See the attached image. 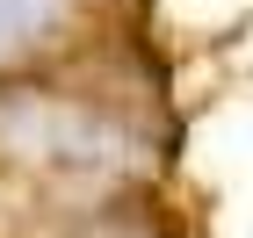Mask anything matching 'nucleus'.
<instances>
[{"label": "nucleus", "mask_w": 253, "mask_h": 238, "mask_svg": "<svg viewBox=\"0 0 253 238\" xmlns=\"http://www.w3.org/2000/svg\"><path fill=\"white\" fill-rule=\"evenodd\" d=\"M65 0H0V58H15L22 43H37L51 22H58Z\"/></svg>", "instance_id": "nucleus-1"}]
</instances>
